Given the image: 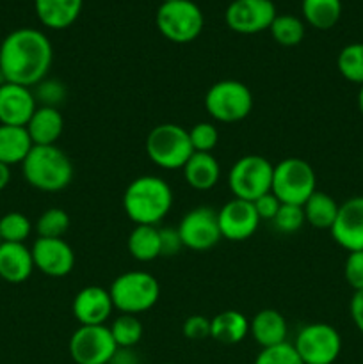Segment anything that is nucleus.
Listing matches in <instances>:
<instances>
[{
	"instance_id": "5",
	"label": "nucleus",
	"mask_w": 363,
	"mask_h": 364,
	"mask_svg": "<svg viewBox=\"0 0 363 364\" xmlns=\"http://www.w3.org/2000/svg\"><path fill=\"white\" fill-rule=\"evenodd\" d=\"M194 153L189 130L174 123L157 124L146 137V155L160 169H184Z\"/></svg>"
},
{
	"instance_id": "11",
	"label": "nucleus",
	"mask_w": 363,
	"mask_h": 364,
	"mask_svg": "<svg viewBox=\"0 0 363 364\" xmlns=\"http://www.w3.org/2000/svg\"><path fill=\"white\" fill-rule=\"evenodd\" d=\"M75 364H109L117 350L109 326H80L68 343Z\"/></svg>"
},
{
	"instance_id": "14",
	"label": "nucleus",
	"mask_w": 363,
	"mask_h": 364,
	"mask_svg": "<svg viewBox=\"0 0 363 364\" xmlns=\"http://www.w3.org/2000/svg\"><path fill=\"white\" fill-rule=\"evenodd\" d=\"M221 237L230 242H244L256 233L260 217L251 201L233 198L217 210Z\"/></svg>"
},
{
	"instance_id": "24",
	"label": "nucleus",
	"mask_w": 363,
	"mask_h": 364,
	"mask_svg": "<svg viewBox=\"0 0 363 364\" xmlns=\"http://www.w3.org/2000/svg\"><path fill=\"white\" fill-rule=\"evenodd\" d=\"M249 334V320L235 309L221 311L210 320V338L221 345H237Z\"/></svg>"
},
{
	"instance_id": "3",
	"label": "nucleus",
	"mask_w": 363,
	"mask_h": 364,
	"mask_svg": "<svg viewBox=\"0 0 363 364\" xmlns=\"http://www.w3.org/2000/svg\"><path fill=\"white\" fill-rule=\"evenodd\" d=\"M21 174L36 191L60 192L73 180V164L59 146H32L21 162Z\"/></svg>"
},
{
	"instance_id": "44",
	"label": "nucleus",
	"mask_w": 363,
	"mask_h": 364,
	"mask_svg": "<svg viewBox=\"0 0 363 364\" xmlns=\"http://www.w3.org/2000/svg\"><path fill=\"white\" fill-rule=\"evenodd\" d=\"M9 183H11V167L0 162V191H4Z\"/></svg>"
},
{
	"instance_id": "42",
	"label": "nucleus",
	"mask_w": 363,
	"mask_h": 364,
	"mask_svg": "<svg viewBox=\"0 0 363 364\" xmlns=\"http://www.w3.org/2000/svg\"><path fill=\"white\" fill-rule=\"evenodd\" d=\"M349 313H351V318L354 322L356 329L363 334V290L354 291L351 304H349Z\"/></svg>"
},
{
	"instance_id": "48",
	"label": "nucleus",
	"mask_w": 363,
	"mask_h": 364,
	"mask_svg": "<svg viewBox=\"0 0 363 364\" xmlns=\"http://www.w3.org/2000/svg\"><path fill=\"white\" fill-rule=\"evenodd\" d=\"M362 162H363V153H362Z\"/></svg>"
},
{
	"instance_id": "23",
	"label": "nucleus",
	"mask_w": 363,
	"mask_h": 364,
	"mask_svg": "<svg viewBox=\"0 0 363 364\" xmlns=\"http://www.w3.org/2000/svg\"><path fill=\"white\" fill-rule=\"evenodd\" d=\"M182 171L187 185L194 191H210L221 180V166L212 153L194 151Z\"/></svg>"
},
{
	"instance_id": "13",
	"label": "nucleus",
	"mask_w": 363,
	"mask_h": 364,
	"mask_svg": "<svg viewBox=\"0 0 363 364\" xmlns=\"http://www.w3.org/2000/svg\"><path fill=\"white\" fill-rule=\"evenodd\" d=\"M274 18L276 7L273 0H233L224 13L228 27L244 36L269 31Z\"/></svg>"
},
{
	"instance_id": "33",
	"label": "nucleus",
	"mask_w": 363,
	"mask_h": 364,
	"mask_svg": "<svg viewBox=\"0 0 363 364\" xmlns=\"http://www.w3.org/2000/svg\"><path fill=\"white\" fill-rule=\"evenodd\" d=\"M32 226L31 219L20 212H9L0 217V238L2 242H13V244H25L31 237Z\"/></svg>"
},
{
	"instance_id": "31",
	"label": "nucleus",
	"mask_w": 363,
	"mask_h": 364,
	"mask_svg": "<svg viewBox=\"0 0 363 364\" xmlns=\"http://www.w3.org/2000/svg\"><path fill=\"white\" fill-rule=\"evenodd\" d=\"M337 68L345 80L363 85V43H351L338 53Z\"/></svg>"
},
{
	"instance_id": "34",
	"label": "nucleus",
	"mask_w": 363,
	"mask_h": 364,
	"mask_svg": "<svg viewBox=\"0 0 363 364\" xmlns=\"http://www.w3.org/2000/svg\"><path fill=\"white\" fill-rule=\"evenodd\" d=\"M32 92H34V98L39 107H53V109H59V105H63L68 96L66 85L57 78L48 77L36 84L32 87Z\"/></svg>"
},
{
	"instance_id": "36",
	"label": "nucleus",
	"mask_w": 363,
	"mask_h": 364,
	"mask_svg": "<svg viewBox=\"0 0 363 364\" xmlns=\"http://www.w3.org/2000/svg\"><path fill=\"white\" fill-rule=\"evenodd\" d=\"M189 139H191V144L194 151L212 153L217 142H219V132H217V128L212 123L201 121V123H196L189 130Z\"/></svg>"
},
{
	"instance_id": "16",
	"label": "nucleus",
	"mask_w": 363,
	"mask_h": 364,
	"mask_svg": "<svg viewBox=\"0 0 363 364\" xmlns=\"http://www.w3.org/2000/svg\"><path fill=\"white\" fill-rule=\"evenodd\" d=\"M333 240L347 252L363 251V196H354L338 206L331 226Z\"/></svg>"
},
{
	"instance_id": "9",
	"label": "nucleus",
	"mask_w": 363,
	"mask_h": 364,
	"mask_svg": "<svg viewBox=\"0 0 363 364\" xmlns=\"http://www.w3.org/2000/svg\"><path fill=\"white\" fill-rule=\"evenodd\" d=\"M274 166L262 155H244L230 167L228 187L237 199L255 201L270 192Z\"/></svg>"
},
{
	"instance_id": "1",
	"label": "nucleus",
	"mask_w": 363,
	"mask_h": 364,
	"mask_svg": "<svg viewBox=\"0 0 363 364\" xmlns=\"http://www.w3.org/2000/svg\"><path fill=\"white\" fill-rule=\"evenodd\" d=\"M52 63V43L38 28H16L0 45V73L11 84L32 89L46 78Z\"/></svg>"
},
{
	"instance_id": "35",
	"label": "nucleus",
	"mask_w": 363,
	"mask_h": 364,
	"mask_svg": "<svg viewBox=\"0 0 363 364\" xmlns=\"http://www.w3.org/2000/svg\"><path fill=\"white\" fill-rule=\"evenodd\" d=\"M270 223H273V228L278 231V233H285V235L295 233V231H299L306 224L302 206L285 205V203H281L276 217H274Z\"/></svg>"
},
{
	"instance_id": "49",
	"label": "nucleus",
	"mask_w": 363,
	"mask_h": 364,
	"mask_svg": "<svg viewBox=\"0 0 363 364\" xmlns=\"http://www.w3.org/2000/svg\"><path fill=\"white\" fill-rule=\"evenodd\" d=\"M0 244H2V238H0Z\"/></svg>"
},
{
	"instance_id": "45",
	"label": "nucleus",
	"mask_w": 363,
	"mask_h": 364,
	"mask_svg": "<svg viewBox=\"0 0 363 364\" xmlns=\"http://www.w3.org/2000/svg\"><path fill=\"white\" fill-rule=\"evenodd\" d=\"M358 109L363 116V85H359V92H358Z\"/></svg>"
},
{
	"instance_id": "26",
	"label": "nucleus",
	"mask_w": 363,
	"mask_h": 364,
	"mask_svg": "<svg viewBox=\"0 0 363 364\" xmlns=\"http://www.w3.org/2000/svg\"><path fill=\"white\" fill-rule=\"evenodd\" d=\"M127 247L135 262L148 263L160 258V228L135 226L128 235Z\"/></svg>"
},
{
	"instance_id": "46",
	"label": "nucleus",
	"mask_w": 363,
	"mask_h": 364,
	"mask_svg": "<svg viewBox=\"0 0 363 364\" xmlns=\"http://www.w3.org/2000/svg\"><path fill=\"white\" fill-rule=\"evenodd\" d=\"M162 2H173V0H162Z\"/></svg>"
},
{
	"instance_id": "22",
	"label": "nucleus",
	"mask_w": 363,
	"mask_h": 364,
	"mask_svg": "<svg viewBox=\"0 0 363 364\" xmlns=\"http://www.w3.org/2000/svg\"><path fill=\"white\" fill-rule=\"evenodd\" d=\"M25 128L34 146H56L64 132V117L59 109L38 105Z\"/></svg>"
},
{
	"instance_id": "21",
	"label": "nucleus",
	"mask_w": 363,
	"mask_h": 364,
	"mask_svg": "<svg viewBox=\"0 0 363 364\" xmlns=\"http://www.w3.org/2000/svg\"><path fill=\"white\" fill-rule=\"evenodd\" d=\"M36 14L45 27L64 31L78 20L84 0H34Z\"/></svg>"
},
{
	"instance_id": "4",
	"label": "nucleus",
	"mask_w": 363,
	"mask_h": 364,
	"mask_svg": "<svg viewBox=\"0 0 363 364\" xmlns=\"http://www.w3.org/2000/svg\"><path fill=\"white\" fill-rule=\"evenodd\" d=\"M110 299L114 309L123 315H135L149 311L159 302L160 284L155 276L144 270H130L110 283Z\"/></svg>"
},
{
	"instance_id": "43",
	"label": "nucleus",
	"mask_w": 363,
	"mask_h": 364,
	"mask_svg": "<svg viewBox=\"0 0 363 364\" xmlns=\"http://www.w3.org/2000/svg\"><path fill=\"white\" fill-rule=\"evenodd\" d=\"M109 364H141V359L134 348H117Z\"/></svg>"
},
{
	"instance_id": "37",
	"label": "nucleus",
	"mask_w": 363,
	"mask_h": 364,
	"mask_svg": "<svg viewBox=\"0 0 363 364\" xmlns=\"http://www.w3.org/2000/svg\"><path fill=\"white\" fill-rule=\"evenodd\" d=\"M253 364H305L295 352L294 345L285 341V343L274 345L260 350Z\"/></svg>"
},
{
	"instance_id": "39",
	"label": "nucleus",
	"mask_w": 363,
	"mask_h": 364,
	"mask_svg": "<svg viewBox=\"0 0 363 364\" xmlns=\"http://www.w3.org/2000/svg\"><path fill=\"white\" fill-rule=\"evenodd\" d=\"M182 333L191 341H203L210 338V320L203 315H192L182 326Z\"/></svg>"
},
{
	"instance_id": "10",
	"label": "nucleus",
	"mask_w": 363,
	"mask_h": 364,
	"mask_svg": "<svg viewBox=\"0 0 363 364\" xmlns=\"http://www.w3.org/2000/svg\"><path fill=\"white\" fill-rule=\"evenodd\" d=\"M292 345L305 364H333L342 352V336L330 323L313 322L299 329Z\"/></svg>"
},
{
	"instance_id": "15",
	"label": "nucleus",
	"mask_w": 363,
	"mask_h": 364,
	"mask_svg": "<svg viewBox=\"0 0 363 364\" xmlns=\"http://www.w3.org/2000/svg\"><path fill=\"white\" fill-rule=\"evenodd\" d=\"M34 267L48 277H64L73 270L75 252L64 238H36L31 247Z\"/></svg>"
},
{
	"instance_id": "38",
	"label": "nucleus",
	"mask_w": 363,
	"mask_h": 364,
	"mask_svg": "<svg viewBox=\"0 0 363 364\" xmlns=\"http://www.w3.org/2000/svg\"><path fill=\"white\" fill-rule=\"evenodd\" d=\"M345 283L354 291L363 290V251L349 252L344 265Z\"/></svg>"
},
{
	"instance_id": "20",
	"label": "nucleus",
	"mask_w": 363,
	"mask_h": 364,
	"mask_svg": "<svg viewBox=\"0 0 363 364\" xmlns=\"http://www.w3.org/2000/svg\"><path fill=\"white\" fill-rule=\"evenodd\" d=\"M249 334L262 348L285 343L288 336L287 320L273 308L260 309L249 322Z\"/></svg>"
},
{
	"instance_id": "47",
	"label": "nucleus",
	"mask_w": 363,
	"mask_h": 364,
	"mask_svg": "<svg viewBox=\"0 0 363 364\" xmlns=\"http://www.w3.org/2000/svg\"><path fill=\"white\" fill-rule=\"evenodd\" d=\"M164 364H174V363H164Z\"/></svg>"
},
{
	"instance_id": "41",
	"label": "nucleus",
	"mask_w": 363,
	"mask_h": 364,
	"mask_svg": "<svg viewBox=\"0 0 363 364\" xmlns=\"http://www.w3.org/2000/svg\"><path fill=\"white\" fill-rule=\"evenodd\" d=\"M253 206H255L260 220H273L274 217H276L278 210H280L281 203L273 192H267V194L260 196L258 199H255V201H253Z\"/></svg>"
},
{
	"instance_id": "19",
	"label": "nucleus",
	"mask_w": 363,
	"mask_h": 364,
	"mask_svg": "<svg viewBox=\"0 0 363 364\" xmlns=\"http://www.w3.org/2000/svg\"><path fill=\"white\" fill-rule=\"evenodd\" d=\"M34 259L25 244L2 242L0 244V279L11 284L25 283L34 272Z\"/></svg>"
},
{
	"instance_id": "17",
	"label": "nucleus",
	"mask_w": 363,
	"mask_h": 364,
	"mask_svg": "<svg viewBox=\"0 0 363 364\" xmlns=\"http://www.w3.org/2000/svg\"><path fill=\"white\" fill-rule=\"evenodd\" d=\"M71 311L80 326H105L114 309L109 290L102 287H85L75 295Z\"/></svg>"
},
{
	"instance_id": "29",
	"label": "nucleus",
	"mask_w": 363,
	"mask_h": 364,
	"mask_svg": "<svg viewBox=\"0 0 363 364\" xmlns=\"http://www.w3.org/2000/svg\"><path fill=\"white\" fill-rule=\"evenodd\" d=\"M269 31L274 41L281 46H298L305 38V23L294 14H276Z\"/></svg>"
},
{
	"instance_id": "18",
	"label": "nucleus",
	"mask_w": 363,
	"mask_h": 364,
	"mask_svg": "<svg viewBox=\"0 0 363 364\" xmlns=\"http://www.w3.org/2000/svg\"><path fill=\"white\" fill-rule=\"evenodd\" d=\"M36 109L38 102L31 87L11 84V82L0 85V124L27 127Z\"/></svg>"
},
{
	"instance_id": "28",
	"label": "nucleus",
	"mask_w": 363,
	"mask_h": 364,
	"mask_svg": "<svg viewBox=\"0 0 363 364\" xmlns=\"http://www.w3.org/2000/svg\"><path fill=\"white\" fill-rule=\"evenodd\" d=\"M302 18L317 31H330L342 16V0H302Z\"/></svg>"
},
{
	"instance_id": "8",
	"label": "nucleus",
	"mask_w": 363,
	"mask_h": 364,
	"mask_svg": "<svg viewBox=\"0 0 363 364\" xmlns=\"http://www.w3.org/2000/svg\"><path fill=\"white\" fill-rule=\"evenodd\" d=\"M157 28L167 41L185 45L201 34L205 18L201 9L192 0L162 2L157 11Z\"/></svg>"
},
{
	"instance_id": "30",
	"label": "nucleus",
	"mask_w": 363,
	"mask_h": 364,
	"mask_svg": "<svg viewBox=\"0 0 363 364\" xmlns=\"http://www.w3.org/2000/svg\"><path fill=\"white\" fill-rule=\"evenodd\" d=\"M109 329L117 348H134L142 340V323L135 315L120 313V316L112 320Z\"/></svg>"
},
{
	"instance_id": "2",
	"label": "nucleus",
	"mask_w": 363,
	"mask_h": 364,
	"mask_svg": "<svg viewBox=\"0 0 363 364\" xmlns=\"http://www.w3.org/2000/svg\"><path fill=\"white\" fill-rule=\"evenodd\" d=\"M173 206V191L164 178L144 174L128 183L123 210L135 226H157Z\"/></svg>"
},
{
	"instance_id": "25",
	"label": "nucleus",
	"mask_w": 363,
	"mask_h": 364,
	"mask_svg": "<svg viewBox=\"0 0 363 364\" xmlns=\"http://www.w3.org/2000/svg\"><path fill=\"white\" fill-rule=\"evenodd\" d=\"M31 135L25 127L0 124V162L6 166H16L23 162L32 149Z\"/></svg>"
},
{
	"instance_id": "6",
	"label": "nucleus",
	"mask_w": 363,
	"mask_h": 364,
	"mask_svg": "<svg viewBox=\"0 0 363 364\" xmlns=\"http://www.w3.org/2000/svg\"><path fill=\"white\" fill-rule=\"evenodd\" d=\"M315 191V171L306 160L288 156L274 166L270 192L280 199V203L302 206Z\"/></svg>"
},
{
	"instance_id": "40",
	"label": "nucleus",
	"mask_w": 363,
	"mask_h": 364,
	"mask_svg": "<svg viewBox=\"0 0 363 364\" xmlns=\"http://www.w3.org/2000/svg\"><path fill=\"white\" fill-rule=\"evenodd\" d=\"M184 247L177 228H160V256L173 258Z\"/></svg>"
},
{
	"instance_id": "12",
	"label": "nucleus",
	"mask_w": 363,
	"mask_h": 364,
	"mask_svg": "<svg viewBox=\"0 0 363 364\" xmlns=\"http://www.w3.org/2000/svg\"><path fill=\"white\" fill-rule=\"evenodd\" d=\"M184 247L191 251H209L214 245L219 244L221 230L217 223V212L209 206H198L192 208L182 217L178 224Z\"/></svg>"
},
{
	"instance_id": "32",
	"label": "nucleus",
	"mask_w": 363,
	"mask_h": 364,
	"mask_svg": "<svg viewBox=\"0 0 363 364\" xmlns=\"http://www.w3.org/2000/svg\"><path fill=\"white\" fill-rule=\"evenodd\" d=\"M34 230L39 238H63L70 230V215L63 208H48L38 217Z\"/></svg>"
},
{
	"instance_id": "27",
	"label": "nucleus",
	"mask_w": 363,
	"mask_h": 364,
	"mask_svg": "<svg viewBox=\"0 0 363 364\" xmlns=\"http://www.w3.org/2000/svg\"><path fill=\"white\" fill-rule=\"evenodd\" d=\"M338 203L326 192L315 191L302 205L306 223L315 230H331L338 213Z\"/></svg>"
},
{
	"instance_id": "7",
	"label": "nucleus",
	"mask_w": 363,
	"mask_h": 364,
	"mask_svg": "<svg viewBox=\"0 0 363 364\" xmlns=\"http://www.w3.org/2000/svg\"><path fill=\"white\" fill-rule=\"evenodd\" d=\"M205 110L219 123H238L253 110V92L238 80H219L206 91Z\"/></svg>"
}]
</instances>
